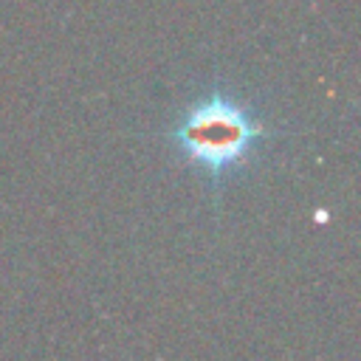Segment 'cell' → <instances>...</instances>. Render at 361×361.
<instances>
[{"label": "cell", "instance_id": "cell-1", "mask_svg": "<svg viewBox=\"0 0 361 361\" xmlns=\"http://www.w3.org/2000/svg\"><path fill=\"white\" fill-rule=\"evenodd\" d=\"M265 135V124L223 90L195 102L172 130L180 155L192 166L206 169L212 180H220L228 169L245 164L257 141Z\"/></svg>", "mask_w": 361, "mask_h": 361}]
</instances>
